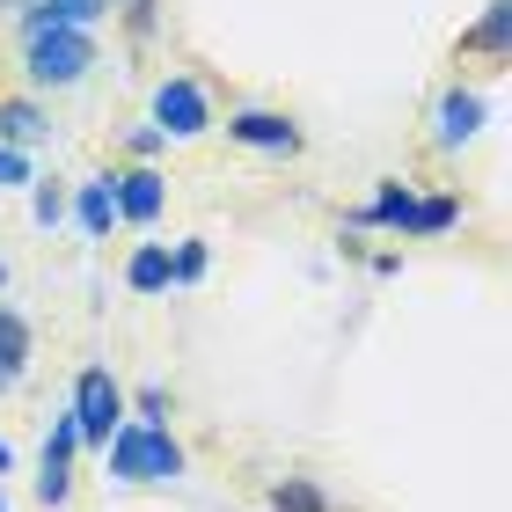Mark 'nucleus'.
I'll list each match as a JSON object with an SVG mask.
<instances>
[{"mask_svg":"<svg viewBox=\"0 0 512 512\" xmlns=\"http://www.w3.org/2000/svg\"><path fill=\"white\" fill-rule=\"evenodd\" d=\"M0 286H8V256H0Z\"/></svg>","mask_w":512,"mask_h":512,"instance_id":"obj_23","label":"nucleus"},{"mask_svg":"<svg viewBox=\"0 0 512 512\" xmlns=\"http://www.w3.org/2000/svg\"><path fill=\"white\" fill-rule=\"evenodd\" d=\"M454 220H461V198H417V220H410V235H447Z\"/></svg>","mask_w":512,"mask_h":512,"instance_id":"obj_16","label":"nucleus"},{"mask_svg":"<svg viewBox=\"0 0 512 512\" xmlns=\"http://www.w3.org/2000/svg\"><path fill=\"white\" fill-rule=\"evenodd\" d=\"M154 132L161 139H198V132H213V103H205V88L191 74H169L154 88Z\"/></svg>","mask_w":512,"mask_h":512,"instance_id":"obj_4","label":"nucleus"},{"mask_svg":"<svg viewBox=\"0 0 512 512\" xmlns=\"http://www.w3.org/2000/svg\"><path fill=\"white\" fill-rule=\"evenodd\" d=\"M125 286H132V293H169V249H161V242H139L132 264H125Z\"/></svg>","mask_w":512,"mask_h":512,"instance_id":"obj_13","label":"nucleus"},{"mask_svg":"<svg viewBox=\"0 0 512 512\" xmlns=\"http://www.w3.org/2000/svg\"><path fill=\"white\" fill-rule=\"evenodd\" d=\"M88 66H96V37H88V30L22 37V74H30V88H81Z\"/></svg>","mask_w":512,"mask_h":512,"instance_id":"obj_2","label":"nucleus"},{"mask_svg":"<svg viewBox=\"0 0 512 512\" xmlns=\"http://www.w3.org/2000/svg\"><path fill=\"white\" fill-rule=\"evenodd\" d=\"M30 220L37 227H59L66 220V191H59V183H37V191H30Z\"/></svg>","mask_w":512,"mask_h":512,"instance_id":"obj_19","label":"nucleus"},{"mask_svg":"<svg viewBox=\"0 0 512 512\" xmlns=\"http://www.w3.org/2000/svg\"><path fill=\"white\" fill-rule=\"evenodd\" d=\"M74 220H81V235H110V227H118V198H110V176H88L81 191H74Z\"/></svg>","mask_w":512,"mask_h":512,"instance_id":"obj_11","label":"nucleus"},{"mask_svg":"<svg viewBox=\"0 0 512 512\" xmlns=\"http://www.w3.org/2000/svg\"><path fill=\"white\" fill-rule=\"evenodd\" d=\"M227 139H235V147H256V154H300V125L286 110H235V118H227Z\"/></svg>","mask_w":512,"mask_h":512,"instance_id":"obj_6","label":"nucleus"},{"mask_svg":"<svg viewBox=\"0 0 512 512\" xmlns=\"http://www.w3.org/2000/svg\"><path fill=\"white\" fill-rule=\"evenodd\" d=\"M410 220H417V191L410 183H381V191L352 213V227H395V235H410Z\"/></svg>","mask_w":512,"mask_h":512,"instance_id":"obj_10","label":"nucleus"},{"mask_svg":"<svg viewBox=\"0 0 512 512\" xmlns=\"http://www.w3.org/2000/svg\"><path fill=\"white\" fill-rule=\"evenodd\" d=\"M15 469V447H8V439H0V476H8Z\"/></svg>","mask_w":512,"mask_h":512,"instance_id":"obj_21","label":"nucleus"},{"mask_svg":"<svg viewBox=\"0 0 512 512\" xmlns=\"http://www.w3.org/2000/svg\"><path fill=\"white\" fill-rule=\"evenodd\" d=\"M15 381H22V374H8V366H0V395H15Z\"/></svg>","mask_w":512,"mask_h":512,"instance_id":"obj_22","label":"nucleus"},{"mask_svg":"<svg viewBox=\"0 0 512 512\" xmlns=\"http://www.w3.org/2000/svg\"><path fill=\"white\" fill-rule=\"evenodd\" d=\"M44 139V110L30 103V96H0V147H37Z\"/></svg>","mask_w":512,"mask_h":512,"instance_id":"obj_12","label":"nucleus"},{"mask_svg":"<svg viewBox=\"0 0 512 512\" xmlns=\"http://www.w3.org/2000/svg\"><path fill=\"white\" fill-rule=\"evenodd\" d=\"M271 505H278V512H330V491L308 483V476H278V483H271Z\"/></svg>","mask_w":512,"mask_h":512,"instance_id":"obj_14","label":"nucleus"},{"mask_svg":"<svg viewBox=\"0 0 512 512\" xmlns=\"http://www.w3.org/2000/svg\"><path fill=\"white\" fill-rule=\"evenodd\" d=\"M110 198H118V220H132V227H154L161 220V176L154 169H125V176H110Z\"/></svg>","mask_w":512,"mask_h":512,"instance_id":"obj_7","label":"nucleus"},{"mask_svg":"<svg viewBox=\"0 0 512 512\" xmlns=\"http://www.w3.org/2000/svg\"><path fill=\"white\" fill-rule=\"evenodd\" d=\"M0 512H8V491H0Z\"/></svg>","mask_w":512,"mask_h":512,"instance_id":"obj_24","label":"nucleus"},{"mask_svg":"<svg viewBox=\"0 0 512 512\" xmlns=\"http://www.w3.org/2000/svg\"><path fill=\"white\" fill-rule=\"evenodd\" d=\"M15 183H30V154L0 147V191H15Z\"/></svg>","mask_w":512,"mask_h":512,"instance_id":"obj_20","label":"nucleus"},{"mask_svg":"<svg viewBox=\"0 0 512 512\" xmlns=\"http://www.w3.org/2000/svg\"><path fill=\"white\" fill-rule=\"evenodd\" d=\"M74 454H81V432H74V417H52V432H44V454H37V505L44 512H59L66 498H74Z\"/></svg>","mask_w":512,"mask_h":512,"instance_id":"obj_5","label":"nucleus"},{"mask_svg":"<svg viewBox=\"0 0 512 512\" xmlns=\"http://www.w3.org/2000/svg\"><path fill=\"white\" fill-rule=\"evenodd\" d=\"M461 44H476V52H498V44H505V0H491V8H483V22H476Z\"/></svg>","mask_w":512,"mask_h":512,"instance_id":"obj_18","label":"nucleus"},{"mask_svg":"<svg viewBox=\"0 0 512 512\" xmlns=\"http://www.w3.org/2000/svg\"><path fill=\"white\" fill-rule=\"evenodd\" d=\"M205 264H213V256H205V242H183V249L169 256V286H198Z\"/></svg>","mask_w":512,"mask_h":512,"instance_id":"obj_17","label":"nucleus"},{"mask_svg":"<svg viewBox=\"0 0 512 512\" xmlns=\"http://www.w3.org/2000/svg\"><path fill=\"white\" fill-rule=\"evenodd\" d=\"M66 417H74V432H81V447H110V432L125 425V381L110 374V366H81V381H74V403H66Z\"/></svg>","mask_w":512,"mask_h":512,"instance_id":"obj_3","label":"nucleus"},{"mask_svg":"<svg viewBox=\"0 0 512 512\" xmlns=\"http://www.w3.org/2000/svg\"><path fill=\"white\" fill-rule=\"evenodd\" d=\"M476 125H483V96L447 88V96H439V118H432V139H439V147H469Z\"/></svg>","mask_w":512,"mask_h":512,"instance_id":"obj_9","label":"nucleus"},{"mask_svg":"<svg viewBox=\"0 0 512 512\" xmlns=\"http://www.w3.org/2000/svg\"><path fill=\"white\" fill-rule=\"evenodd\" d=\"M103 461H110L118 483H176L183 476V447L169 439V425H132V417L110 432Z\"/></svg>","mask_w":512,"mask_h":512,"instance_id":"obj_1","label":"nucleus"},{"mask_svg":"<svg viewBox=\"0 0 512 512\" xmlns=\"http://www.w3.org/2000/svg\"><path fill=\"white\" fill-rule=\"evenodd\" d=\"M110 0H37L30 15H22V37H44V30H88V22H103Z\"/></svg>","mask_w":512,"mask_h":512,"instance_id":"obj_8","label":"nucleus"},{"mask_svg":"<svg viewBox=\"0 0 512 512\" xmlns=\"http://www.w3.org/2000/svg\"><path fill=\"white\" fill-rule=\"evenodd\" d=\"M0 366H8V374H22V366H30V322H22L8 300H0Z\"/></svg>","mask_w":512,"mask_h":512,"instance_id":"obj_15","label":"nucleus"}]
</instances>
